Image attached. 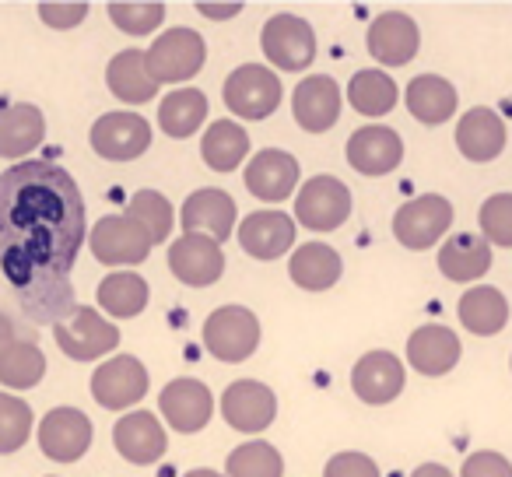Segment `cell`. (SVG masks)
I'll return each mask as SVG.
<instances>
[{"mask_svg": "<svg viewBox=\"0 0 512 477\" xmlns=\"http://www.w3.org/2000/svg\"><path fill=\"white\" fill-rule=\"evenodd\" d=\"M106 85L116 99L130 102V106H144L158 95V81L148 71V53L141 50L116 53L106 67Z\"/></svg>", "mask_w": 512, "mask_h": 477, "instance_id": "28", "label": "cell"}, {"mask_svg": "<svg viewBox=\"0 0 512 477\" xmlns=\"http://www.w3.org/2000/svg\"><path fill=\"white\" fill-rule=\"evenodd\" d=\"M204 120H207V95L197 92V88H179V92H169L158 102V123L176 141L197 134V127Z\"/></svg>", "mask_w": 512, "mask_h": 477, "instance_id": "36", "label": "cell"}, {"mask_svg": "<svg viewBox=\"0 0 512 477\" xmlns=\"http://www.w3.org/2000/svg\"><path fill=\"white\" fill-rule=\"evenodd\" d=\"M148 299H151L148 281L134 271H116L109 278H102L99 285V306L113 320H134V316H141Z\"/></svg>", "mask_w": 512, "mask_h": 477, "instance_id": "34", "label": "cell"}, {"mask_svg": "<svg viewBox=\"0 0 512 477\" xmlns=\"http://www.w3.org/2000/svg\"><path fill=\"white\" fill-rule=\"evenodd\" d=\"M134 221H141L144 228H148L151 243H169V232H172V204L169 197H162L158 190H141L130 197L127 211Z\"/></svg>", "mask_w": 512, "mask_h": 477, "instance_id": "39", "label": "cell"}, {"mask_svg": "<svg viewBox=\"0 0 512 477\" xmlns=\"http://www.w3.org/2000/svg\"><path fill=\"white\" fill-rule=\"evenodd\" d=\"M18 337H15V323L8 320V316H0V358H4V351L15 344Z\"/></svg>", "mask_w": 512, "mask_h": 477, "instance_id": "47", "label": "cell"}, {"mask_svg": "<svg viewBox=\"0 0 512 477\" xmlns=\"http://www.w3.org/2000/svg\"><path fill=\"white\" fill-rule=\"evenodd\" d=\"M439 271L442 278L456 285L481 281L491 271V243L477 232H456L439 246Z\"/></svg>", "mask_w": 512, "mask_h": 477, "instance_id": "26", "label": "cell"}, {"mask_svg": "<svg viewBox=\"0 0 512 477\" xmlns=\"http://www.w3.org/2000/svg\"><path fill=\"white\" fill-rule=\"evenodd\" d=\"M183 477H225V474H218V470H190V474H183Z\"/></svg>", "mask_w": 512, "mask_h": 477, "instance_id": "49", "label": "cell"}, {"mask_svg": "<svg viewBox=\"0 0 512 477\" xmlns=\"http://www.w3.org/2000/svg\"><path fill=\"white\" fill-rule=\"evenodd\" d=\"M53 337H57V348L64 351L67 358H74V362H95V358L109 355V351L120 344L116 323L106 320V316L92 306L74 309L64 323L53 327Z\"/></svg>", "mask_w": 512, "mask_h": 477, "instance_id": "4", "label": "cell"}, {"mask_svg": "<svg viewBox=\"0 0 512 477\" xmlns=\"http://www.w3.org/2000/svg\"><path fill=\"white\" fill-rule=\"evenodd\" d=\"M481 221V235L491 246L512 250V193H491L477 211Z\"/></svg>", "mask_w": 512, "mask_h": 477, "instance_id": "42", "label": "cell"}, {"mask_svg": "<svg viewBox=\"0 0 512 477\" xmlns=\"http://www.w3.org/2000/svg\"><path fill=\"white\" fill-rule=\"evenodd\" d=\"M46 137V116L32 102H11L0 109V158H25Z\"/></svg>", "mask_w": 512, "mask_h": 477, "instance_id": "27", "label": "cell"}, {"mask_svg": "<svg viewBox=\"0 0 512 477\" xmlns=\"http://www.w3.org/2000/svg\"><path fill=\"white\" fill-rule=\"evenodd\" d=\"M249 155V134L232 120H218L200 137V158L214 172H235Z\"/></svg>", "mask_w": 512, "mask_h": 477, "instance_id": "32", "label": "cell"}, {"mask_svg": "<svg viewBox=\"0 0 512 477\" xmlns=\"http://www.w3.org/2000/svg\"><path fill=\"white\" fill-rule=\"evenodd\" d=\"M295 243V221L285 211H253L239 225V246L253 260H278Z\"/></svg>", "mask_w": 512, "mask_h": 477, "instance_id": "25", "label": "cell"}, {"mask_svg": "<svg viewBox=\"0 0 512 477\" xmlns=\"http://www.w3.org/2000/svg\"><path fill=\"white\" fill-rule=\"evenodd\" d=\"M421 46L418 22L404 11H386L369 25V53L383 67H404L414 60Z\"/></svg>", "mask_w": 512, "mask_h": 477, "instance_id": "20", "label": "cell"}, {"mask_svg": "<svg viewBox=\"0 0 512 477\" xmlns=\"http://www.w3.org/2000/svg\"><path fill=\"white\" fill-rule=\"evenodd\" d=\"M299 158L288 155L281 148H264L256 151L253 162L246 165V190L264 204H278V200L292 197L295 186H299Z\"/></svg>", "mask_w": 512, "mask_h": 477, "instance_id": "15", "label": "cell"}, {"mask_svg": "<svg viewBox=\"0 0 512 477\" xmlns=\"http://www.w3.org/2000/svg\"><path fill=\"white\" fill-rule=\"evenodd\" d=\"M260 46H264V57L274 67H281V71H302L316 57V32L299 15H274L267 18L264 32H260Z\"/></svg>", "mask_w": 512, "mask_h": 477, "instance_id": "9", "label": "cell"}, {"mask_svg": "<svg viewBox=\"0 0 512 477\" xmlns=\"http://www.w3.org/2000/svg\"><path fill=\"white\" fill-rule=\"evenodd\" d=\"M221 99L239 120H267L281 106V78L264 64H242L225 78Z\"/></svg>", "mask_w": 512, "mask_h": 477, "instance_id": "2", "label": "cell"}, {"mask_svg": "<svg viewBox=\"0 0 512 477\" xmlns=\"http://www.w3.org/2000/svg\"><path fill=\"white\" fill-rule=\"evenodd\" d=\"M228 477H281L285 460L271 442H242L225 460Z\"/></svg>", "mask_w": 512, "mask_h": 477, "instance_id": "38", "label": "cell"}, {"mask_svg": "<svg viewBox=\"0 0 512 477\" xmlns=\"http://www.w3.org/2000/svg\"><path fill=\"white\" fill-rule=\"evenodd\" d=\"M404 162V141L393 127L369 123L348 137V165L362 176H386Z\"/></svg>", "mask_w": 512, "mask_h": 477, "instance_id": "16", "label": "cell"}, {"mask_svg": "<svg viewBox=\"0 0 512 477\" xmlns=\"http://www.w3.org/2000/svg\"><path fill=\"white\" fill-rule=\"evenodd\" d=\"M148 383L151 376L141 365V358L116 355L92 372V397L109 411H123V407H134L137 400H144Z\"/></svg>", "mask_w": 512, "mask_h": 477, "instance_id": "10", "label": "cell"}, {"mask_svg": "<svg viewBox=\"0 0 512 477\" xmlns=\"http://www.w3.org/2000/svg\"><path fill=\"white\" fill-rule=\"evenodd\" d=\"M92 148L106 162H134L151 148V123L137 113H106L92 127Z\"/></svg>", "mask_w": 512, "mask_h": 477, "instance_id": "11", "label": "cell"}, {"mask_svg": "<svg viewBox=\"0 0 512 477\" xmlns=\"http://www.w3.org/2000/svg\"><path fill=\"white\" fill-rule=\"evenodd\" d=\"M404 379H407L404 362H400L393 351H369V355L358 358L355 369H351V390H355L358 400L379 407L400 397Z\"/></svg>", "mask_w": 512, "mask_h": 477, "instance_id": "17", "label": "cell"}, {"mask_svg": "<svg viewBox=\"0 0 512 477\" xmlns=\"http://www.w3.org/2000/svg\"><path fill=\"white\" fill-rule=\"evenodd\" d=\"M88 246H92L95 260L106 267H134L141 260H148L151 253V235L141 221H134L130 214H106L95 221V228L88 232Z\"/></svg>", "mask_w": 512, "mask_h": 477, "instance_id": "3", "label": "cell"}, {"mask_svg": "<svg viewBox=\"0 0 512 477\" xmlns=\"http://www.w3.org/2000/svg\"><path fill=\"white\" fill-rule=\"evenodd\" d=\"M204 344L221 362H246L260 344V320L246 306H221L207 316Z\"/></svg>", "mask_w": 512, "mask_h": 477, "instance_id": "6", "label": "cell"}, {"mask_svg": "<svg viewBox=\"0 0 512 477\" xmlns=\"http://www.w3.org/2000/svg\"><path fill=\"white\" fill-rule=\"evenodd\" d=\"M344 264H341V253L327 243H306L292 253L288 260V274L299 288L306 292H327V288L337 285L341 278Z\"/></svg>", "mask_w": 512, "mask_h": 477, "instance_id": "30", "label": "cell"}, {"mask_svg": "<svg viewBox=\"0 0 512 477\" xmlns=\"http://www.w3.org/2000/svg\"><path fill=\"white\" fill-rule=\"evenodd\" d=\"M323 477H383L376 467V460L365 453H337L327 460Z\"/></svg>", "mask_w": 512, "mask_h": 477, "instance_id": "43", "label": "cell"}, {"mask_svg": "<svg viewBox=\"0 0 512 477\" xmlns=\"http://www.w3.org/2000/svg\"><path fill=\"white\" fill-rule=\"evenodd\" d=\"M411 477H456V474L449 467H442V463H421Z\"/></svg>", "mask_w": 512, "mask_h": 477, "instance_id": "48", "label": "cell"}, {"mask_svg": "<svg viewBox=\"0 0 512 477\" xmlns=\"http://www.w3.org/2000/svg\"><path fill=\"white\" fill-rule=\"evenodd\" d=\"M92 446V421L78 407H53L39 421V449L57 463H74Z\"/></svg>", "mask_w": 512, "mask_h": 477, "instance_id": "13", "label": "cell"}, {"mask_svg": "<svg viewBox=\"0 0 512 477\" xmlns=\"http://www.w3.org/2000/svg\"><path fill=\"white\" fill-rule=\"evenodd\" d=\"M39 18H43L50 29H74L88 18V4H39Z\"/></svg>", "mask_w": 512, "mask_h": 477, "instance_id": "45", "label": "cell"}, {"mask_svg": "<svg viewBox=\"0 0 512 477\" xmlns=\"http://www.w3.org/2000/svg\"><path fill=\"white\" fill-rule=\"evenodd\" d=\"M221 414L235 432L256 435L264 428L274 425L278 418V397L267 383H256V379H235L232 386L221 397Z\"/></svg>", "mask_w": 512, "mask_h": 477, "instance_id": "12", "label": "cell"}, {"mask_svg": "<svg viewBox=\"0 0 512 477\" xmlns=\"http://www.w3.org/2000/svg\"><path fill=\"white\" fill-rule=\"evenodd\" d=\"M46 376V355L39 344L15 341L0 358V383L8 390H32Z\"/></svg>", "mask_w": 512, "mask_h": 477, "instance_id": "37", "label": "cell"}, {"mask_svg": "<svg viewBox=\"0 0 512 477\" xmlns=\"http://www.w3.org/2000/svg\"><path fill=\"white\" fill-rule=\"evenodd\" d=\"M351 218V190L337 176H313L295 197V221L309 232H334Z\"/></svg>", "mask_w": 512, "mask_h": 477, "instance_id": "8", "label": "cell"}, {"mask_svg": "<svg viewBox=\"0 0 512 477\" xmlns=\"http://www.w3.org/2000/svg\"><path fill=\"white\" fill-rule=\"evenodd\" d=\"M505 141H509V130H505V120L488 106H474L460 116L456 123V148H460L463 158L470 162H495L505 151Z\"/></svg>", "mask_w": 512, "mask_h": 477, "instance_id": "22", "label": "cell"}, {"mask_svg": "<svg viewBox=\"0 0 512 477\" xmlns=\"http://www.w3.org/2000/svg\"><path fill=\"white\" fill-rule=\"evenodd\" d=\"M158 407H162V418L169 421V428L183 435H193L211 421L214 414V397L200 379H172L169 386L158 397Z\"/></svg>", "mask_w": 512, "mask_h": 477, "instance_id": "18", "label": "cell"}, {"mask_svg": "<svg viewBox=\"0 0 512 477\" xmlns=\"http://www.w3.org/2000/svg\"><path fill=\"white\" fill-rule=\"evenodd\" d=\"M453 225V204L439 193H421V197L400 204L393 214V235L407 250H428L449 232Z\"/></svg>", "mask_w": 512, "mask_h": 477, "instance_id": "5", "label": "cell"}, {"mask_svg": "<svg viewBox=\"0 0 512 477\" xmlns=\"http://www.w3.org/2000/svg\"><path fill=\"white\" fill-rule=\"evenodd\" d=\"M109 22L127 36H151L165 22V4H158V0H151V4L116 0V4H109Z\"/></svg>", "mask_w": 512, "mask_h": 477, "instance_id": "41", "label": "cell"}, {"mask_svg": "<svg viewBox=\"0 0 512 477\" xmlns=\"http://www.w3.org/2000/svg\"><path fill=\"white\" fill-rule=\"evenodd\" d=\"M235 214H239L235 200L225 190L207 186V190H197L186 197L179 221H183V235H207L214 243H225L228 235L235 232Z\"/></svg>", "mask_w": 512, "mask_h": 477, "instance_id": "21", "label": "cell"}, {"mask_svg": "<svg viewBox=\"0 0 512 477\" xmlns=\"http://www.w3.org/2000/svg\"><path fill=\"white\" fill-rule=\"evenodd\" d=\"M460 337L442 323H425L407 341V362L421 376H446L460 362Z\"/></svg>", "mask_w": 512, "mask_h": 477, "instance_id": "24", "label": "cell"}, {"mask_svg": "<svg viewBox=\"0 0 512 477\" xmlns=\"http://www.w3.org/2000/svg\"><path fill=\"white\" fill-rule=\"evenodd\" d=\"M169 271L176 281L190 288H207L225 274V253L221 243L207 235H179L169 246Z\"/></svg>", "mask_w": 512, "mask_h": 477, "instance_id": "14", "label": "cell"}, {"mask_svg": "<svg viewBox=\"0 0 512 477\" xmlns=\"http://www.w3.org/2000/svg\"><path fill=\"white\" fill-rule=\"evenodd\" d=\"M32 432V407L15 393L0 390V456L18 453L29 442Z\"/></svg>", "mask_w": 512, "mask_h": 477, "instance_id": "40", "label": "cell"}, {"mask_svg": "<svg viewBox=\"0 0 512 477\" xmlns=\"http://www.w3.org/2000/svg\"><path fill=\"white\" fill-rule=\"evenodd\" d=\"M407 109H411L414 120L428 123V127H439V123L453 120L456 113V88L449 85L439 74H418V78L407 85Z\"/></svg>", "mask_w": 512, "mask_h": 477, "instance_id": "31", "label": "cell"}, {"mask_svg": "<svg viewBox=\"0 0 512 477\" xmlns=\"http://www.w3.org/2000/svg\"><path fill=\"white\" fill-rule=\"evenodd\" d=\"M460 477H512V463L495 449H477L463 460Z\"/></svg>", "mask_w": 512, "mask_h": 477, "instance_id": "44", "label": "cell"}, {"mask_svg": "<svg viewBox=\"0 0 512 477\" xmlns=\"http://www.w3.org/2000/svg\"><path fill=\"white\" fill-rule=\"evenodd\" d=\"M246 4H197V11L211 22H221V18H235Z\"/></svg>", "mask_w": 512, "mask_h": 477, "instance_id": "46", "label": "cell"}, {"mask_svg": "<svg viewBox=\"0 0 512 477\" xmlns=\"http://www.w3.org/2000/svg\"><path fill=\"white\" fill-rule=\"evenodd\" d=\"M400 99V88L397 81L390 78L386 71L379 67H369V71H358L348 85V102L355 106V113L369 116V120H379L386 116Z\"/></svg>", "mask_w": 512, "mask_h": 477, "instance_id": "35", "label": "cell"}, {"mask_svg": "<svg viewBox=\"0 0 512 477\" xmlns=\"http://www.w3.org/2000/svg\"><path fill=\"white\" fill-rule=\"evenodd\" d=\"M85 243V200L53 162H15L0 176V246L29 253L43 271L67 274Z\"/></svg>", "mask_w": 512, "mask_h": 477, "instance_id": "1", "label": "cell"}, {"mask_svg": "<svg viewBox=\"0 0 512 477\" xmlns=\"http://www.w3.org/2000/svg\"><path fill=\"white\" fill-rule=\"evenodd\" d=\"M207 46L193 29H169L165 36H158L148 50V71L158 85H176V81H190L193 74L204 67Z\"/></svg>", "mask_w": 512, "mask_h": 477, "instance_id": "7", "label": "cell"}, {"mask_svg": "<svg viewBox=\"0 0 512 477\" xmlns=\"http://www.w3.org/2000/svg\"><path fill=\"white\" fill-rule=\"evenodd\" d=\"M341 85L330 74H309L299 81L292 95V113L302 130L309 134H323L341 120Z\"/></svg>", "mask_w": 512, "mask_h": 477, "instance_id": "19", "label": "cell"}, {"mask_svg": "<svg viewBox=\"0 0 512 477\" xmlns=\"http://www.w3.org/2000/svg\"><path fill=\"white\" fill-rule=\"evenodd\" d=\"M25 309L36 323H64L74 313V299H71V285H67V274H50L43 271L36 278V285L25 288Z\"/></svg>", "mask_w": 512, "mask_h": 477, "instance_id": "33", "label": "cell"}, {"mask_svg": "<svg viewBox=\"0 0 512 477\" xmlns=\"http://www.w3.org/2000/svg\"><path fill=\"white\" fill-rule=\"evenodd\" d=\"M456 313H460L463 330H470V334H477V337H495V334H502L505 323H509V302H505V295L498 292V288L477 285L460 295Z\"/></svg>", "mask_w": 512, "mask_h": 477, "instance_id": "29", "label": "cell"}, {"mask_svg": "<svg viewBox=\"0 0 512 477\" xmlns=\"http://www.w3.org/2000/svg\"><path fill=\"white\" fill-rule=\"evenodd\" d=\"M113 442H116V449H120L123 460L137 463V467L162 460L165 449H169V435H165L162 421H158L151 411L123 414L113 428Z\"/></svg>", "mask_w": 512, "mask_h": 477, "instance_id": "23", "label": "cell"}]
</instances>
